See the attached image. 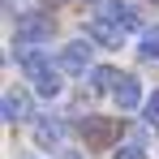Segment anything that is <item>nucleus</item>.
<instances>
[{
  "label": "nucleus",
  "mask_w": 159,
  "mask_h": 159,
  "mask_svg": "<svg viewBox=\"0 0 159 159\" xmlns=\"http://www.w3.org/2000/svg\"><path fill=\"white\" fill-rule=\"evenodd\" d=\"M112 133H116V125H112L107 116H86V120H82V138H86L90 151H103L107 142H112Z\"/></svg>",
  "instance_id": "39448f33"
},
{
  "label": "nucleus",
  "mask_w": 159,
  "mask_h": 159,
  "mask_svg": "<svg viewBox=\"0 0 159 159\" xmlns=\"http://www.w3.org/2000/svg\"><path fill=\"white\" fill-rule=\"evenodd\" d=\"M112 95H116V107H120V112H133V107L146 103V99H142V82H138V78H120V86H116Z\"/></svg>",
  "instance_id": "1a4fd4ad"
},
{
  "label": "nucleus",
  "mask_w": 159,
  "mask_h": 159,
  "mask_svg": "<svg viewBox=\"0 0 159 159\" xmlns=\"http://www.w3.org/2000/svg\"><path fill=\"white\" fill-rule=\"evenodd\" d=\"M17 65H22V73L30 78L34 95H43V99H56V95L65 90V73H60V65H52V60H48V52H43V48L17 43Z\"/></svg>",
  "instance_id": "f257e3e1"
},
{
  "label": "nucleus",
  "mask_w": 159,
  "mask_h": 159,
  "mask_svg": "<svg viewBox=\"0 0 159 159\" xmlns=\"http://www.w3.org/2000/svg\"><path fill=\"white\" fill-rule=\"evenodd\" d=\"M142 56H146V60H159V26L142 30Z\"/></svg>",
  "instance_id": "9b49d317"
},
{
  "label": "nucleus",
  "mask_w": 159,
  "mask_h": 159,
  "mask_svg": "<svg viewBox=\"0 0 159 159\" xmlns=\"http://www.w3.org/2000/svg\"><path fill=\"white\" fill-rule=\"evenodd\" d=\"M116 159H146V151H142L138 142H129V146H120V151H116Z\"/></svg>",
  "instance_id": "ddd939ff"
},
{
  "label": "nucleus",
  "mask_w": 159,
  "mask_h": 159,
  "mask_svg": "<svg viewBox=\"0 0 159 159\" xmlns=\"http://www.w3.org/2000/svg\"><path fill=\"white\" fill-rule=\"evenodd\" d=\"M142 120H146V125H159V90L146 95V103H142Z\"/></svg>",
  "instance_id": "f8f14e48"
},
{
  "label": "nucleus",
  "mask_w": 159,
  "mask_h": 159,
  "mask_svg": "<svg viewBox=\"0 0 159 159\" xmlns=\"http://www.w3.org/2000/svg\"><path fill=\"white\" fill-rule=\"evenodd\" d=\"M0 112H4V120H9V125H17V120H30V95H26V90H4V99H0Z\"/></svg>",
  "instance_id": "0eeeda50"
},
{
  "label": "nucleus",
  "mask_w": 159,
  "mask_h": 159,
  "mask_svg": "<svg viewBox=\"0 0 159 159\" xmlns=\"http://www.w3.org/2000/svg\"><path fill=\"white\" fill-rule=\"evenodd\" d=\"M52 30H56V22L48 17V13H39V9H30V13H17V17H13V34H17V43H30V48L48 43Z\"/></svg>",
  "instance_id": "f03ea898"
},
{
  "label": "nucleus",
  "mask_w": 159,
  "mask_h": 159,
  "mask_svg": "<svg viewBox=\"0 0 159 159\" xmlns=\"http://www.w3.org/2000/svg\"><path fill=\"white\" fill-rule=\"evenodd\" d=\"M99 17L112 22V26H120V30H138V13H133V4H125V0H103L99 4Z\"/></svg>",
  "instance_id": "423d86ee"
},
{
  "label": "nucleus",
  "mask_w": 159,
  "mask_h": 159,
  "mask_svg": "<svg viewBox=\"0 0 159 159\" xmlns=\"http://www.w3.org/2000/svg\"><path fill=\"white\" fill-rule=\"evenodd\" d=\"M90 4H103V0H90Z\"/></svg>",
  "instance_id": "2eb2a0df"
},
{
  "label": "nucleus",
  "mask_w": 159,
  "mask_h": 159,
  "mask_svg": "<svg viewBox=\"0 0 159 159\" xmlns=\"http://www.w3.org/2000/svg\"><path fill=\"white\" fill-rule=\"evenodd\" d=\"M86 39H90L95 48H120V43H125V30L103 22V17H90V22H86Z\"/></svg>",
  "instance_id": "20e7f679"
},
{
  "label": "nucleus",
  "mask_w": 159,
  "mask_h": 159,
  "mask_svg": "<svg viewBox=\"0 0 159 159\" xmlns=\"http://www.w3.org/2000/svg\"><path fill=\"white\" fill-rule=\"evenodd\" d=\"M60 159H82V151H60Z\"/></svg>",
  "instance_id": "4468645a"
},
{
  "label": "nucleus",
  "mask_w": 159,
  "mask_h": 159,
  "mask_svg": "<svg viewBox=\"0 0 159 159\" xmlns=\"http://www.w3.org/2000/svg\"><path fill=\"white\" fill-rule=\"evenodd\" d=\"M90 86H95V90H116V86H120V78H116V69L95 65V69H90Z\"/></svg>",
  "instance_id": "9d476101"
},
{
  "label": "nucleus",
  "mask_w": 159,
  "mask_h": 159,
  "mask_svg": "<svg viewBox=\"0 0 159 159\" xmlns=\"http://www.w3.org/2000/svg\"><path fill=\"white\" fill-rule=\"evenodd\" d=\"M34 142H39V146H60V142H65V120L39 116V120H34Z\"/></svg>",
  "instance_id": "6e6552de"
},
{
  "label": "nucleus",
  "mask_w": 159,
  "mask_h": 159,
  "mask_svg": "<svg viewBox=\"0 0 159 159\" xmlns=\"http://www.w3.org/2000/svg\"><path fill=\"white\" fill-rule=\"evenodd\" d=\"M90 52H95V43L90 39H73V43H65L60 56H56V65H60V73H86V65H90Z\"/></svg>",
  "instance_id": "7ed1b4c3"
}]
</instances>
